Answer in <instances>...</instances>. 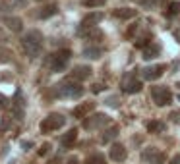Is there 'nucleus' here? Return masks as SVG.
<instances>
[{
	"label": "nucleus",
	"mask_w": 180,
	"mask_h": 164,
	"mask_svg": "<svg viewBox=\"0 0 180 164\" xmlns=\"http://www.w3.org/2000/svg\"><path fill=\"white\" fill-rule=\"evenodd\" d=\"M21 41V48L25 50V54L29 58H37L41 56V50H43V35L39 31H27L24 37L19 39Z\"/></svg>",
	"instance_id": "nucleus-1"
},
{
	"label": "nucleus",
	"mask_w": 180,
	"mask_h": 164,
	"mask_svg": "<svg viewBox=\"0 0 180 164\" xmlns=\"http://www.w3.org/2000/svg\"><path fill=\"white\" fill-rule=\"evenodd\" d=\"M54 95L60 97V98H80L83 95V87H82L80 81L66 79V81H62L54 87Z\"/></svg>",
	"instance_id": "nucleus-2"
},
{
	"label": "nucleus",
	"mask_w": 180,
	"mask_h": 164,
	"mask_svg": "<svg viewBox=\"0 0 180 164\" xmlns=\"http://www.w3.org/2000/svg\"><path fill=\"white\" fill-rule=\"evenodd\" d=\"M70 56H72V52H70L68 48H62V50H58V52L50 54L45 64H47V68H49L50 72H64L66 66H68V62H70Z\"/></svg>",
	"instance_id": "nucleus-3"
},
{
	"label": "nucleus",
	"mask_w": 180,
	"mask_h": 164,
	"mask_svg": "<svg viewBox=\"0 0 180 164\" xmlns=\"http://www.w3.org/2000/svg\"><path fill=\"white\" fill-rule=\"evenodd\" d=\"M110 124V118L103 112H97V114H91V116H85L83 118V129L87 131H93V129H101Z\"/></svg>",
	"instance_id": "nucleus-4"
},
{
	"label": "nucleus",
	"mask_w": 180,
	"mask_h": 164,
	"mask_svg": "<svg viewBox=\"0 0 180 164\" xmlns=\"http://www.w3.org/2000/svg\"><path fill=\"white\" fill-rule=\"evenodd\" d=\"M141 87H143V83L136 77V75H134V72H128V73L122 75V79H120V89L124 91V93H128V95L140 93Z\"/></svg>",
	"instance_id": "nucleus-5"
},
{
	"label": "nucleus",
	"mask_w": 180,
	"mask_h": 164,
	"mask_svg": "<svg viewBox=\"0 0 180 164\" xmlns=\"http://www.w3.org/2000/svg\"><path fill=\"white\" fill-rule=\"evenodd\" d=\"M151 98L157 106H167V104L172 102V93L168 87L157 85V87H151Z\"/></svg>",
	"instance_id": "nucleus-6"
},
{
	"label": "nucleus",
	"mask_w": 180,
	"mask_h": 164,
	"mask_svg": "<svg viewBox=\"0 0 180 164\" xmlns=\"http://www.w3.org/2000/svg\"><path fill=\"white\" fill-rule=\"evenodd\" d=\"M64 124H66V118L62 114H49L47 118H43V122H41L39 127H41L43 133H50V131L60 129Z\"/></svg>",
	"instance_id": "nucleus-7"
},
{
	"label": "nucleus",
	"mask_w": 180,
	"mask_h": 164,
	"mask_svg": "<svg viewBox=\"0 0 180 164\" xmlns=\"http://www.w3.org/2000/svg\"><path fill=\"white\" fill-rule=\"evenodd\" d=\"M165 73V66L163 64H157V66H147L140 72V75L145 81H153V79H159L161 75Z\"/></svg>",
	"instance_id": "nucleus-8"
},
{
	"label": "nucleus",
	"mask_w": 180,
	"mask_h": 164,
	"mask_svg": "<svg viewBox=\"0 0 180 164\" xmlns=\"http://www.w3.org/2000/svg\"><path fill=\"white\" fill-rule=\"evenodd\" d=\"M141 158L149 164H163L165 162V152H159V149L155 147H149L141 152Z\"/></svg>",
	"instance_id": "nucleus-9"
},
{
	"label": "nucleus",
	"mask_w": 180,
	"mask_h": 164,
	"mask_svg": "<svg viewBox=\"0 0 180 164\" xmlns=\"http://www.w3.org/2000/svg\"><path fill=\"white\" fill-rule=\"evenodd\" d=\"M109 155H110V158L114 160V162H124L126 157H128V151L124 149V145L112 143V145H110V151H109Z\"/></svg>",
	"instance_id": "nucleus-10"
},
{
	"label": "nucleus",
	"mask_w": 180,
	"mask_h": 164,
	"mask_svg": "<svg viewBox=\"0 0 180 164\" xmlns=\"http://www.w3.org/2000/svg\"><path fill=\"white\" fill-rule=\"evenodd\" d=\"M101 19H103V14H101V12H91V14H87V16L82 19V23H80V29L97 27V23H101Z\"/></svg>",
	"instance_id": "nucleus-11"
},
{
	"label": "nucleus",
	"mask_w": 180,
	"mask_h": 164,
	"mask_svg": "<svg viewBox=\"0 0 180 164\" xmlns=\"http://www.w3.org/2000/svg\"><path fill=\"white\" fill-rule=\"evenodd\" d=\"M91 73H93V70L89 68V66H76V68L72 70V79H76V81H85V79L91 77Z\"/></svg>",
	"instance_id": "nucleus-12"
},
{
	"label": "nucleus",
	"mask_w": 180,
	"mask_h": 164,
	"mask_svg": "<svg viewBox=\"0 0 180 164\" xmlns=\"http://www.w3.org/2000/svg\"><path fill=\"white\" fill-rule=\"evenodd\" d=\"M161 54V45H157V42H149L147 47L141 48V58L143 60H153Z\"/></svg>",
	"instance_id": "nucleus-13"
},
{
	"label": "nucleus",
	"mask_w": 180,
	"mask_h": 164,
	"mask_svg": "<svg viewBox=\"0 0 180 164\" xmlns=\"http://www.w3.org/2000/svg\"><path fill=\"white\" fill-rule=\"evenodd\" d=\"M56 12H58V6H56V4H49V6L39 8L37 12H35V17H37V19H49V17H52Z\"/></svg>",
	"instance_id": "nucleus-14"
},
{
	"label": "nucleus",
	"mask_w": 180,
	"mask_h": 164,
	"mask_svg": "<svg viewBox=\"0 0 180 164\" xmlns=\"http://www.w3.org/2000/svg\"><path fill=\"white\" fill-rule=\"evenodd\" d=\"M4 25L12 33H19L21 29H24V21H21L19 17H16V16H8V17H4Z\"/></svg>",
	"instance_id": "nucleus-15"
},
{
	"label": "nucleus",
	"mask_w": 180,
	"mask_h": 164,
	"mask_svg": "<svg viewBox=\"0 0 180 164\" xmlns=\"http://www.w3.org/2000/svg\"><path fill=\"white\" fill-rule=\"evenodd\" d=\"M93 108H95V102H83V104H77L72 110V114H74V118H85Z\"/></svg>",
	"instance_id": "nucleus-16"
},
{
	"label": "nucleus",
	"mask_w": 180,
	"mask_h": 164,
	"mask_svg": "<svg viewBox=\"0 0 180 164\" xmlns=\"http://www.w3.org/2000/svg\"><path fill=\"white\" fill-rule=\"evenodd\" d=\"M112 16L118 17V19H132V17L138 16V10H134V8H116L114 12H112Z\"/></svg>",
	"instance_id": "nucleus-17"
},
{
	"label": "nucleus",
	"mask_w": 180,
	"mask_h": 164,
	"mask_svg": "<svg viewBox=\"0 0 180 164\" xmlns=\"http://www.w3.org/2000/svg\"><path fill=\"white\" fill-rule=\"evenodd\" d=\"M76 141H77V129H70V131H66V133L62 135L60 143H62L64 149H70V147H74Z\"/></svg>",
	"instance_id": "nucleus-18"
},
{
	"label": "nucleus",
	"mask_w": 180,
	"mask_h": 164,
	"mask_svg": "<svg viewBox=\"0 0 180 164\" xmlns=\"http://www.w3.org/2000/svg\"><path fill=\"white\" fill-rule=\"evenodd\" d=\"M82 54H83L85 58H89V60H97V58H101L103 50H101L99 47H85V48L82 50Z\"/></svg>",
	"instance_id": "nucleus-19"
},
{
	"label": "nucleus",
	"mask_w": 180,
	"mask_h": 164,
	"mask_svg": "<svg viewBox=\"0 0 180 164\" xmlns=\"http://www.w3.org/2000/svg\"><path fill=\"white\" fill-rule=\"evenodd\" d=\"M147 131L149 133H161V131H165V124L159 120H151V122H147Z\"/></svg>",
	"instance_id": "nucleus-20"
},
{
	"label": "nucleus",
	"mask_w": 180,
	"mask_h": 164,
	"mask_svg": "<svg viewBox=\"0 0 180 164\" xmlns=\"http://www.w3.org/2000/svg\"><path fill=\"white\" fill-rule=\"evenodd\" d=\"M118 135V126H112V127H109L105 133H103V137H101V141H103V143H110L112 139H114Z\"/></svg>",
	"instance_id": "nucleus-21"
},
{
	"label": "nucleus",
	"mask_w": 180,
	"mask_h": 164,
	"mask_svg": "<svg viewBox=\"0 0 180 164\" xmlns=\"http://www.w3.org/2000/svg\"><path fill=\"white\" fill-rule=\"evenodd\" d=\"M138 4L143 6L145 10H153V8H157L159 4H163V0H138Z\"/></svg>",
	"instance_id": "nucleus-22"
},
{
	"label": "nucleus",
	"mask_w": 180,
	"mask_h": 164,
	"mask_svg": "<svg viewBox=\"0 0 180 164\" xmlns=\"http://www.w3.org/2000/svg\"><path fill=\"white\" fill-rule=\"evenodd\" d=\"M87 164H107V160L101 152H93V155L87 158Z\"/></svg>",
	"instance_id": "nucleus-23"
},
{
	"label": "nucleus",
	"mask_w": 180,
	"mask_h": 164,
	"mask_svg": "<svg viewBox=\"0 0 180 164\" xmlns=\"http://www.w3.org/2000/svg\"><path fill=\"white\" fill-rule=\"evenodd\" d=\"M82 4H83L85 8H101V6L107 4V0H83Z\"/></svg>",
	"instance_id": "nucleus-24"
},
{
	"label": "nucleus",
	"mask_w": 180,
	"mask_h": 164,
	"mask_svg": "<svg viewBox=\"0 0 180 164\" xmlns=\"http://www.w3.org/2000/svg\"><path fill=\"white\" fill-rule=\"evenodd\" d=\"M12 114L16 120H24V106L21 104H12Z\"/></svg>",
	"instance_id": "nucleus-25"
},
{
	"label": "nucleus",
	"mask_w": 180,
	"mask_h": 164,
	"mask_svg": "<svg viewBox=\"0 0 180 164\" xmlns=\"http://www.w3.org/2000/svg\"><path fill=\"white\" fill-rule=\"evenodd\" d=\"M167 14H168V16H178V14H180V2H178V0L168 4V12H167Z\"/></svg>",
	"instance_id": "nucleus-26"
},
{
	"label": "nucleus",
	"mask_w": 180,
	"mask_h": 164,
	"mask_svg": "<svg viewBox=\"0 0 180 164\" xmlns=\"http://www.w3.org/2000/svg\"><path fill=\"white\" fill-rule=\"evenodd\" d=\"M10 56H12V52L6 50V48H0V62H8Z\"/></svg>",
	"instance_id": "nucleus-27"
},
{
	"label": "nucleus",
	"mask_w": 180,
	"mask_h": 164,
	"mask_svg": "<svg viewBox=\"0 0 180 164\" xmlns=\"http://www.w3.org/2000/svg\"><path fill=\"white\" fill-rule=\"evenodd\" d=\"M107 104H109V106H112V108H118V106H120L118 97H109V98H107Z\"/></svg>",
	"instance_id": "nucleus-28"
},
{
	"label": "nucleus",
	"mask_w": 180,
	"mask_h": 164,
	"mask_svg": "<svg viewBox=\"0 0 180 164\" xmlns=\"http://www.w3.org/2000/svg\"><path fill=\"white\" fill-rule=\"evenodd\" d=\"M168 118H171V122H174V124H180V110H172Z\"/></svg>",
	"instance_id": "nucleus-29"
},
{
	"label": "nucleus",
	"mask_w": 180,
	"mask_h": 164,
	"mask_svg": "<svg viewBox=\"0 0 180 164\" xmlns=\"http://www.w3.org/2000/svg\"><path fill=\"white\" fill-rule=\"evenodd\" d=\"M49 151H50V145H49V143H45V145L39 149V157H47V155H49Z\"/></svg>",
	"instance_id": "nucleus-30"
},
{
	"label": "nucleus",
	"mask_w": 180,
	"mask_h": 164,
	"mask_svg": "<svg viewBox=\"0 0 180 164\" xmlns=\"http://www.w3.org/2000/svg\"><path fill=\"white\" fill-rule=\"evenodd\" d=\"M103 89H105V87H103V85H101V83H95V85H93V89H91V91H93V93L97 95V93H101V91H103Z\"/></svg>",
	"instance_id": "nucleus-31"
},
{
	"label": "nucleus",
	"mask_w": 180,
	"mask_h": 164,
	"mask_svg": "<svg viewBox=\"0 0 180 164\" xmlns=\"http://www.w3.org/2000/svg\"><path fill=\"white\" fill-rule=\"evenodd\" d=\"M14 4L19 8H27V0H14Z\"/></svg>",
	"instance_id": "nucleus-32"
},
{
	"label": "nucleus",
	"mask_w": 180,
	"mask_h": 164,
	"mask_svg": "<svg viewBox=\"0 0 180 164\" xmlns=\"http://www.w3.org/2000/svg\"><path fill=\"white\" fill-rule=\"evenodd\" d=\"M21 147H24V151H29L33 147V143H31V141H21Z\"/></svg>",
	"instance_id": "nucleus-33"
},
{
	"label": "nucleus",
	"mask_w": 180,
	"mask_h": 164,
	"mask_svg": "<svg viewBox=\"0 0 180 164\" xmlns=\"http://www.w3.org/2000/svg\"><path fill=\"white\" fill-rule=\"evenodd\" d=\"M168 164H180V155H176V157H174L171 162H168Z\"/></svg>",
	"instance_id": "nucleus-34"
},
{
	"label": "nucleus",
	"mask_w": 180,
	"mask_h": 164,
	"mask_svg": "<svg viewBox=\"0 0 180 164\" xmlns=\"http://www.w3.org/2000/svg\"><path fill=\"white\" fill-rule=\"evenodd\" d=\"M68 164H80V162H77V158H70V160H68Z\"/></svg>",
	"instance_id": "nucleus-35"
},
{
	"label": "nucleus",
	"mask_w": 180,
	"mask_h": 164,
	"mask_svg": "<svg viewBox=\"0 0 180 164\" xmlns=\"http://www.w3.org/2000/svg\"><path fill=\"white\" fill-rule=\"evenodd\" d=\"M49 164H58V158H54V160H50Z\"/></svg>",
	"instance_id": "nucleus-36"
},
{
	"label": "nucleus",
	"mask_w": 180,
	"mask_h": 164,
	"mask_svg": "<svg viewBox=\"0 0 180 164\" xmlns=\"http://www.w3.org/2000/svg\"><path fill=\"white\" fill-rule=\"evenodd\" d=\"M37 2H45V0H37Z\"/></svg>",
	"instance_id": "nucleus-37"
},
{
	"label": "nucleus",
	"mask_w": 180,
	"mask_h": 164,
	"mask_svg": "<svg viewBox=\"0 0 180 164\" xmlns=\"http://www.w3.org/2000/svg\"><path fill=\"white\" fill-rule=\"evenodd\" d=\"M178 87H180V83H178Z\"/></svg>",
	"instance_id": "nucleus-38"
}]
</instances>
